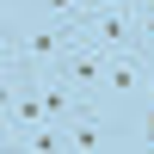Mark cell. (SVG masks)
Wrapping results in <instances>:
<instances>
[{"instance_id":"cell-1","label":"cell","mask_w":154,"mask_h":154,"mask_svg":"<svg viewBox=\"0 0 154 154\" xmlns=\"http://www.w3.org/2000/svg\"><path fill=\"white\" fill-rule=\"evenodd\" d=\"M136 25H142V19L105 12V19H93V25H86V37H93L99 49H111V56H117V49H142V43H136Z\"/></svg>"},{"instance_id":"cell-2","label":"cell","mask_w":154,"mask_h":154,"mask_svg":"<svg viewBox=\"0 0 154 154\" xmlns=\"http://www.w3.org/2000/svg\"><path fill=\"white\" fill-rule=\"evenodd\" d=\"M142 49H154V6L142 12Z\"/></svg>"},{"instance_id":"cell-3","label":"cell","mask_w":154,"mask_h":154,"mask_svg":"<svg viewBox=\"0 0 154 154\" xmlns=\"http://www.w3.org/2000/svg\"><path fill=\"white\" fill-rule=\"evenodd\" d=\"M148 142H154V111H148Z\"/></svg>"},{"instance_id":"cell-4","label":"cell","mask_w":154,"mask_h":154,"mask_svg":"<svg viewBox=\"0 0 154 154\" xmlns=\"http://www.w3.org/2000/svg\"><path fill=\"white\" fill-rule=\"evenodd\" d=\"M86 6H111V0H86Z\"/></svg>"}]
</instances>
